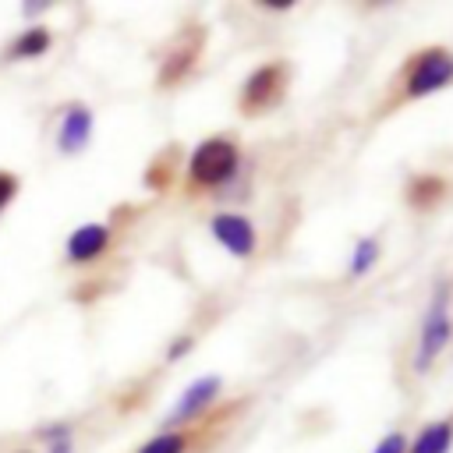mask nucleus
I'll return each mask as SVG.
<instances>
[{
	"label": "nucleus",
	"mask_w": 453,
	"mask_h": 453,
	"mask_svg": "<svg viewBox=\"0 0 453 453\" xmlns=\"http://www.w3.org/2000/svg\"><path fill=\"white\" fill-rule=\"evenodd\" d=\"M375 262H379V241L375 237H361L354 244V255H350V276H365Z\"/></svg>",
	"instance_id": "nucleus-12"
},
{
	"label": "nucleus",
	"mask_w": 453,
	"mask_h": 453,
	"mask_svg": "<svg viewBox=\"0 0 453 453\" xmlns=\"http://www.w3.org/2000/svg\"><path fill=\"white\" fill-rule=\"evenodd\" d=\"M407 446H411V439H407L403 432H389V435H382V439L375 442L372 453H407Z\"/></svg>",
	"instance_id": "nucleus-15"
},
{
	"label": "nucleus",
	"mask_w": 453,
	"mask_h": 453,
	"mask_svg": "<svg viewBox=\"0 0 453 453\" xmlns=\"http://www.w3.org/2000/svg\"><path fill=\"white\" fill-rule=\"evenodd\" d=\"M237 166H241L237 142L226 134H212V138L195 145V152L188 159V177L198 188H219L237 173Z\"/></svg>",
	"instance_id": "nucleus-1"
},
{
	"label": "nucleus",
	"mask_w": 453,
	"mask_h": 453,
	"mask_svg": "<svg viewBox=\"0 0 453 453\" xmlns=\"http://www.w3.org/2000/svg\"><path fill=\"white\" fill-rule=\"evenodd\" d=\"M449 446H453V421H432L411 439L407 453H449Z\"/></svg>",
	"instance_id": "nucleus-10"
},
{
	"label": "nucleus",
	"mask_w": 453,
	"mask_h": 453,
	"mask_svg": "<svg viewBox=\"0 0 453 453\" xmlns=\"http://www.w3.org/2000/svg\"><path fill=\"white\" fill-rule=\"evenodd\" d=\"M110 248V226L106 223H85L67 237V258L71 262H92Z\"/></svg>",
	"instance_id": "nucleus-8"
},
{
	"label": "nucleus",
	"mask_w": 453,
	"mask_h": 453,
	"mask_svg": "<svg viewBox=\"0 0 453 453\" xmlns=\"http://www.w3.org/2000/svg\"><path fill=\"white\" fill-rule=\"evenodd\" d=\"M50 50V32L46 28H28L18 42H14V57H39Z\"/></svg>",
	"instance_id": "nucleus-14"
},
{
	"label": "nucleus",
	"mask_w": 453,
	"mask_h": 453,
	"mask_svg": "<svg viewBox=\"0 0 453 453\" xmlns=\"http://www.w3.org/2000/svg\"><path fill=\"white\" fill-rule=\"evenodd\" d=\"M287 92V64L280 60H269L262 67H255L244 85H241V113H262L269 106H276Z\"/></svg>",
	"instance_id": "nucleus-4"
},
{
	"label": "nucleus",
	"mask_w": 453,
	"mask_h": 453,
	"mask_svg": "<svg viewBox=\"0 0 453 453\" xmlns=\"http://www.w3.org/2000/svg\"><path fill=\"white\" fill-rule=\"evenodd\" d=\"M219 389H223V379H219V375H198V379L180 393L177 407H173L170 418H166V428H177V425L195 421L198 414H205L209 403L219 396Z\"/></svg>",
	"instance_id": "nucleus-6"
},
{
	"label": "nucleus",
	"mask_w": 453,
	"mask_h": 453,
	"mask_svg": "<svg viewBox=\"0 0 453 453\" xmlns=\"http://www.w3.org/2000/svg\"><path fill=\"white\" fill-rule=\"evenodd\" d=\"M202 42H205L202 28H198V32H191V35H184V39L166 53V60H163V67H159V85H177V81L191 71V64L198 60Z\"/></svg>",
	"instance_id": "nucleus-7"
},
{
	"label": "nucleus",
	"mask_w": 453,
	"mask_h": 453,
	"mask_svg": "<svg viewBox=\"0 0 453 453\" xmlns=\"http://www.w3.org/2000/svg\"><path fill=\"white\" fill-rule=\"evenodd\" d=\"M14 191H18V177L0 170V209H4V205L14 198Z\"/></svg>",
	"instance_id": "nucleus-16"
},
{
	"label": "nucleus",
	"mask_w": 453,
	"mask_h": 453,
	"mask_svg": "<svg viewBox=\"0 0 453 453\" xmlns=\"http://www.w3.org/2000/svg\"><path fill=\"white\" fill-rule=\"evenodd\" d=\"M184 449H188V435L177 428H166V432L152 435L138 453H184Z\"/></svg>",
	"instance_id": "nucleus-13"
},
{
	"label": "nucleus",
	"mask_w": 453,
	"mask_h": 453,
	"mask_svg": "<svg viewBox=\"0 0 453 453\" xmlns=\"http://www.w3.org/2000/svg\"><path fill=\"white\" fill-rule=\"evenodd\" d=\"M188 350H191V336H180V340H173V343H170L166 357H170V361H177V357H184Z\"/></svg>",
	"instance_id": "nucleus-17"
},
{
	"label": "nucleus",
	"mask_w": 453,
	"mask_h": 453,
	"mask_svg": "<svg viewBox=\"0 0 453 453\" xmlns=\"http://www.w3.org/2000/svg\"><path fill=\"white\" fill-rule=\"evenodd\" d=\"M209 226H212V237H216L234 258H251V255H255L258 234H255V226H251L248 216H241V212H216Z\"/></svg>",
	"instance_id": "nucleus-5"
},
{
	"label": "nucleus",
	"mask_w": 453,
	"mask_h": 453,
	"mask_svg": "<svg viewBox=\"0 0 453 453\" xmlns=\"http://www.w3.org/2000/svg\"><path fill=\"white\" fill-rule=\"evenodd\" d=\"M453 85V53L442 50V46H428L421 53H414L407 60V71H403V92L411 99H421V96H432L439 88Z\"/></svg>",
	"instance_id": "nucleus-3"
},
{
	"label": "nucleus",
	"mask_w": 453,
	"mask_h": 453,
	"mask_svg": "<svg viewBox=\"0 0 453 453\" xmlns=\"http://www.w3.org/2000/svg\"><path fill=\"white\" fill-rule=\"evenodd\" d=\"M442 195H446V180L435 177V173H418V177H411V184H407V202H411L414 209L435 205Z\"/></svg>",
	"instance_id": "nucleus-11"
},
{
	"label": "nucleus",
	"mask_w": 453,
	"mask_h": 453,
	"mask_svg": "<svg viewBox=\"0 0 453 453\" xmlns=\"http://www.w3.org/2000/svg\"><path fill=\"white\" fill-rule=\"evenodd\" d=\"M92 138V110L88 106H71L64 113V124H60V134H57V145L60 152H81Z\"/></svg>",
	"instance_id": "nucleus-9"
},
{
	"label": "nucleus",
	"mask_w": 453,
	"mask_h": 453,
	"mask_svg": "<svg viewBox=\"0 0 453 453\" xmlns=\"http://www.w3.org/2000/svg\"><path fill=\"white\" fill-rule=\"evenodd\" d=\"M453 336V315H449V287L439 283L425 315H421V333H418V350H414V372H428L439 354L449 347Z\"/></svg>",
	"instance_id": "nucleus-2"
},
{
	"label": "nucleus",
	"mask_w": 453,
	"mask_h": 453,
	"mask_svg": "<svg viewBox=\"0 0 453 453\" xmlns=\"http://www.w3.org/2000/svg\"><path fill=\"white\" fill-rule=\"evenodd\" d=\"M50 453H71V442H67V435H57L53 439V449Z\"/></svg>",
	"instance_id": "nucleus-19"
},
{
	"label": "nucleus",
	"mask_w": 453,
	"mask_h": 453,
	"mask_svg": "<svg viewBox=\"0 0 453 453\" xmlns=\"http://www.w3.org/2000/svg\"><path fill=\"white\" fill-rule=\"evenodd\" d=\"M258 7H265V11H287V7H294V0H258Z\"/></svg>",
	"instance_id": "nucleus-18"
}]
</instances>
